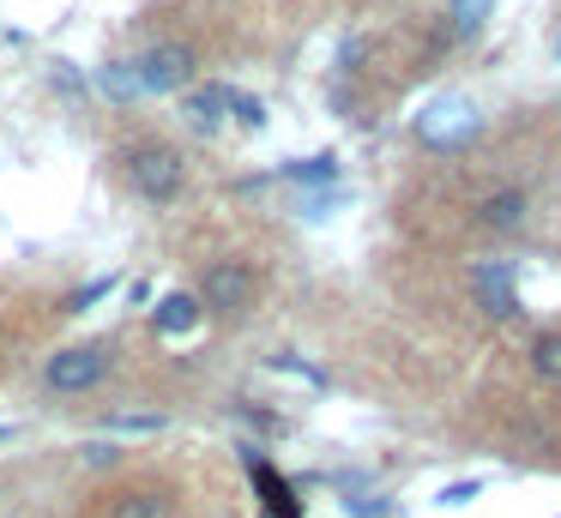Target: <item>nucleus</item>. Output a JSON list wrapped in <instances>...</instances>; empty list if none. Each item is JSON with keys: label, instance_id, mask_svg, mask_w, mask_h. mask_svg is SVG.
<instances>
[{"label": "nucleus", "instance_id": "nucleus-1", "mask_svg": "<svg viewBox=\"0 0 561 518\" xmlns=\"http://www.w3.org/2000/svg\"><path fill=\"white\" fill-rule=\"evenodd\" d=\"M122 175H127V187H134L139 199H151V205H175V199H182V187H187L182 151L163 145V139L127 145V151H122Z\"/></svg>", "mask_w": 561, "mask_h": 518}, {"label": "nucleus", "instance_id": "nucleus-2", "mask_svg": "<svg viewBox=\"0 0 561 518\" xmlns=\"http://www.w3.org/2000/svg\"><path fill=\"white\" fill-rule=\"evenodd\" d=\"M134 67V84L139 91H151V96H163V91H187L194 84V72H199V48L194 43H151L139 60H127Z\"/></svg>", "mask_w": 561, "mask_h": 518}, {"label": "nucleus", "instance_id": "nucleus-3", "mask_svg": "<svg viewBox=\"0 0 561 518\" xmlns=\"http://www.w3.org/2000/svg\"><path fill=\"white\" fill-rule=\"evenodd\" d=\"M254 289H260V277H254L248 260H211L206 272H199V284H194V301L230 320V313L254 308Z\"/></svg>", "mask_w": 561, "mask_h": 518}, {"label": "nucleus", "instance_id": "nucleus-4", "mask_svg": "<svg viewBox=\"0 0 561 518\" xmlns=\"http://www.w3.org/2000/svg\"><path fill=\"white\" fill-rule=\"evenodd\" d=\"M110 344H67L49 356V368H43V380L55 385V392H91V385H103V373H110Z\"/></svg>", "mask_w": 561, "mask_h": 518}, {"label": "nucleus", "instance_id": "nucleus-5", "mask_svg": "<svg viewBox=\"0 0 561 518\" xmlns=\"http://www.w3.org/2000/svg\"><path fill=\"white\" fill-rule=\"evenodd\" d=\"M477 308L489 313V320H513L519 313V296H513V265L495 260V265H477Z\"/></svg>", "mask_w": 561, "mask_h": 518}, {"label": "nucleus", "instance_id": "nucleus-6", "mask_svg": "<svg viewBox=\"0 0 561 518\" xmlns=\"http://www.w3.org/2000/svg\"><path fill=\"white\" fill-rule=\"evenodd\" d=\"M242 464H248V476H254V488H260V500H266V518H302V500L290 494V482L278 476V470L266 464V458L248 446L242 452Z\"/></svg>", "mask_w": 561, "mask_h": 518}, {"label": "nucleus", "instance_id": "nucleus-7", "mask_svg": "<svg viewBox=\"0 0 561 518\" xmlns=\"http://www.w3.org/2000/svg\"><path fill=\"white\" fill-rule=\"evenodd\" d=\"M525 187H495V193H483L477 199V223L483 229H519L525 223Z\"/></svg>", "mask_w": 561, "mask_h": 518}, {"label": "nucleus", "instance_id": "nucleus-8", "mask_svg": "<svg viewBox=\"0 0 561 518\" xmlns=\"http://www.w3.org/2000/svg\"><path fill=\"white\" fill-rule=\"evenodd\" d=\"M151 320H158L163 337H182V332H194V325L206 320V308L194 301V289H175V296H163L158 308H151Z\"/></svg>", "mask_w": 561, "mask_h": 518}, {"label": "nucleus", "instance_id": "nucleus-9", "mask_svg": "<svg viewBox=\"0 0 561 518\" xmlns=\"http://www.w3.org/2000/svg\"><path fill=\"white\" fill-rule=\"evenodd\" d=\"M110 518H175V500L163 488H127L122 500L110 506Z\"/></svg>", "mask_w": 561, "mask_h": 518}, {"label": "nucleus", "instance_id": "nucleus-10", "mask_svg": "<svg viewBox=\"0 0 561 518\" xmlns=\"http://www.w3.org/2000/svg\"><path fill=\"white\" fill-rule=\"evenodd\" d=\"M224 96H230L224 84H206V91H194V96L182 103V115L194 120L199 133H218V127H224Z\"/></svg>", "mask_w": 561, "mask_h": 518}, {"label": "nucleus", "instance_id": "nucleus-11", "mask_svg": "<svg viewBox=\"0 0 561 518\" xmlns=\"http://www.w3.org/2000/svg\"><path fill=\"white\" fill-rule=\"evenodd\" d=\"M531 368H537V380L561 385V332H543L531 344Z\"/></svg>", "mask_w": 561, "mask_h": 518}, {"label": "nucleus", "instance_id": "nucleus-12", "mask_svg": "<svg viewBox=\"0 0 561 518\" xmlns=\"http://www.w3.org/2000/svg\"><path fill=\"white\" fill-rule=\"evenodd\" d=\"M103 428H110V434H158L163 416H158V410H122V416H110Z\"/></svg>", "mask_w": 561, "mask_h": 518}, {"label": "nucleus", "instance_id": "nucleus-13", "mask_svg": "<svg viewBox=\"0 0 561 518\" xmlns=\"http://www.w3.org/2000/svg\"><path fill=\"white\" fill-rule=\"evenodd\" d=\"M98 84H103L110 96H122V103H127V96H139V84H134V67H127V60H110V67L98 72Z\"/></svg>", "mask_w": 561, "mask_h": 518}, {"label": "nucleus", "instance_id": "nucleus-14", "mask_svg": "<svg viewBox=\"0 0 561 518\" xmlns=\"http://www.w3.org/2000/svg\"><path fill=\"white\" fill-rule=\"evenodd\" d=\"M224 108H230V115L236 120H242V127H266V103H260V96H242V91H230V96H224Z\"/></svg>", "mask_w": 561, "mask_h": 518}, {"label": "nucleus", "instance_id": "nucleus-15", "mask_svg": "<svg viewBox=\"0 0 561 518\" xmlns=\"http://www.w3.org/2000/svg\"><path fill=\"white\" fill-rule=\"evenodd\" d=\"M110 289H115V277H91L85 289H73V296L61 301V313H85L91 301H103V296H110Z\"/></svg>", "mask_w": 561, "mask_h": 518}, {"label": "nucleus", "instance_id": "nucleus-16", "mask_svg": "<svg viewBox=\"0 0 561 518\" xmlns=\"http://www.w3.org/2000/svg\"><path fill=\"white\" fill-rule=\"evenodd\" d=\"M284 175L290 181H339V163L332 157H308V163H290Z\"/></svg>", "mask_w": 561, "mask_h": 518}, {"label": "nucleus", "instance_id": "nucleus-17", "mask_svg": "<svg viewBox=\"0 0 561 518\" xmlns=\"http://www.w3.org/2000/svg\"><path fill=\"white\" fill-rule=\"evenodd\" d=\"M477 12H483V0H459V7H453V36H471Z\"/></svg>", "mask_w": 561, "mask_h": 518}, {"label": "nucleus", "instance_id": "nucleus-18", "mask_svg": "<svg viewBox=\"0 0 561 518\" xmlns=\"http://www.w3.org/2000/svg\"><path fill=\"white\" fill-rule=\"evenodd\" d=\"M471 494H477V482H453V488L440 494V500H447V506H465V500H471Z\"/></svg>", "mask_w": 561, "mask_h": 518}, {"label": "nucleus", "instance_id": "nucleus-19", "mask_svg": "<svg viewBox=\"0 0 561 518\" xmlns=\"http://www.w3.org/2000/svg\"><path fill=\"white\" fill-rule=\"evenodd\" d=\"M218 518H230V513H218Z\"/></svg>", "mask_w": 561, "mask_h": 518}, {"label": "nucleus", "instance_id": "nucleus-20", "mask_svg": "<svg viewBox=\"0 0 561 518\" xmlns=\"http://www.w3.org/2000/svg\"><path fill=\"white\" fill-rule=\"evenodd\" d=\"M556 48H561V36H556Z\"/></svg>", "mask_w": 561, "mask_h": 518}]
</instances>
